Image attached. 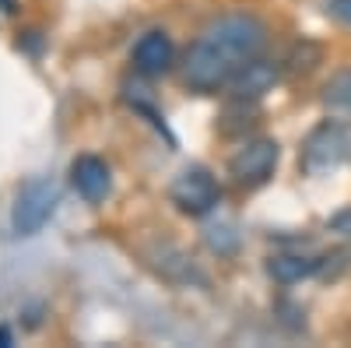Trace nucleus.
I'll use <instances>...</instances> for the list:
<instances>
[{"instance_id": "1", "label": "nucleus", "mask_w": 351, "mask_h": 348, "mask_svg": "<svg viewBox=\"0 0 351 348\" xmlns=\"http://www.w3.org/2000/svg\"><path fill=\"white\" fill-rule=\"evenodd\" d=\"M267 49V25L253 14H221L186 49L183 81L193 92L211 95L236 81Z\"/></svg>"}, {"instance_id": "2", "label": "nucleus", "mask_w": 351, "mask_h": 348, "mask_svg": "<svg viewBox=\"0 0 351 348\" xmlns=\"http://www.w3.org/2000/svg\"><path fill=\"white\" fill-rule=\"evenodd\" d=\"M56 205H60V187L53 176H32L14 190V205H11V232L14 236H36L46 229L53 218Z\"/></svg>"}, {"instance_id": "3", "label": "nucleus", "mask_w": 351, "mask_h": 348, "mask_svg": "<svg viewBox=\"0 0 351 348\" xmlns=\"http://www.w3.org/2000/svg\"><path fill=\"white\" fill-rule=\"evenodd\" d=\"M348 148H351L348 127L341 120H324L306 134L302 152H299V165L309 176H324V172L337 169L348 159Z\"/></svg>"}, {"instance_id": "4", "label": "nucleus", "mask_w": 351, "mask_h": 348, "mask_svg": "<svg viewBox=\"0 0 351 348\" xmlns=\"http://www.w3.org/2000/svg\"><path fill=\"white\" fill-rule=\"evenodd\" d=\"M169 197H172V205L180 208L183 215L200 218V215H208V211H215V208H218V200H221V187H218V180H215L204 165H186V169L180 172V176L172 180Z\"/></svg>"}, {"instance_id": "5", "label": "nucleus", "mask_w": 351, "mask_h": 348, "mask_svg": "<svg viewBox=\"0 0 351 348\" xmlns=\"http://www.w3.org/2000/svg\"><path fill=\"white\" fill-rule=\"evenodd\" d=\"M278 162H281L278 141H271V137H256V141H246L243 148L228 159V176L236 180V187L253 190V187H263V183L274 176Z\"/></svg>"}, {"instance_id": "6", "label": "nucleus", "mask_w": 351, "mask_h": 348, "mask_svg": "<svg viewBox=\"0 0 351 348\" xmlns=\"http://www.w3.org/2000/svg\"><path fill=\"white\" fill-rule=\"evenodd\" d=\"M71 187L81 200L88 205H102L112 190V176H109V165L95 155H77L71 162Z\"/></svg>"}, {"instance_id": "7", "label": "nucleus", "mask_w": 351, "mask_h": 348, "mask_svg": "<svg viewBox=\"0 0 351 348\" xmlns=\"http://www.w3.org/2000/svg\"><path fill=\"white\" fill-rule=\"evenodd\" d=\"M172 56H176V46L165 32H144L137 43H134V67L144 74V78H158L172 67Z\"/></svg>"}, {"instance_id": "8", "label": "nucleus", "mask_w": 351, "mask_h": 348, "mask_svg": "<svg viewBox=\"0 0 351 348\" xmlns=\"http://www.w3.org/2000/svg\"><path fill=\"white\" fill-rule=\"evenodd\" d=\"M319 264H324V260L313 257V253H274L267 260V275L274 281H281V285H295V281L316 275Z\"/></svg>"}, {"instance_id": "9", "label": "nucleus", "mask_w": 351, "mask_h": 348, "mask_svg": "<svg viewBox=\"0 0 351 348\" xmlns=\"http://www.w3.org/2000/svg\"><path fill=\"white\" fill-rule=\"evenodd\" d=\"M274 81H278V67L260 56V60H253L236 81L228 84V89H232V95H236L239 102H246V99H260L263 92H271Z\"/></svg>"}, {"instance_id": "10", "label": "nucleus", "mask_w": 351, "mask_h": 348, "mask_svg": "<svg viewBox=\"0 0 351 348\" xmlns=\"http://www.w3.org/2000/svg\"><path fill=\"white\" fill-rule=\"evenodd\" d=\"M319 99H324V106L330 113H351V67L330 74V81L324 84V95Z\"/></svg>"}, {"instance_id": "11", "label": "nucleus", "mask_w": 351, "mask_h": 348, "mask_svg": "<svg viewBox=\"0 0 351 348\" xmlns=\"http://www.w3.org/2000/svg\"><path fill=\"white\" fill-rule=\"evenodd\" d=\"M319 60V49L313 46V43H302V46H295L291 49V56H288V64H291V71H313V64Z\"/></svg>"}, {"instance_id": "12", "label": "nucleus", "mask_w": 351, "mask_h": 348, "mask_svg": "<svg viewBox=\"0 0 351 348\" xmlns=\"http://www.w3.org/2000/svg\"><path fill=\"white\" fill-rule=\"evenodd\" d=\"M327 14L344 28H351V0H327Z\"/></svg>"}, {"instance_id": "13", "label": "nucleus", "mask_w": 351, "mask_h": 348, "mask_svg": "<svg viewBox=\"0 0 351 348\" xmlns=\"http://www.w3.org/2000/svg\"><path fill=\"white\" fill-rule=\"evenodd\" d=\"M8 345H11V331L0 324V348H8Z\"/></svg>"}, {"instance_id": "14", "label": "nucleus", "mask_w": 351, "mask_h": 348, "mask_svg": "<svg viewBox=\"0 0 351 348\" xmlns=\"http://www.w3.org/2000/svg\"><path fill=\"white\" fill-rule=\"evenodd\" d=\"M0 4H4V11H8V14L14 11V0H0Z\"/></svg>"}]
</instances>
